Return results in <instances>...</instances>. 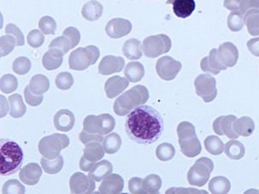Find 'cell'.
<instances>
[{"mask_svg": "<svg viewBox=\"0 0 259 194\" xmlns=\"http://www.w3.org/2000/svg\"><path fill=\"white\" fill-rule=\"evenodd\" d=\"M164 130L163 119L157 110L141 105L127 116L125 132L132 140L140 144H151L160 138Z\"/></svg>", "mask_w": 259, "mask_h": 194, "instance_id": "obj_1", "label": "cell"}, {"mask_svg": "<svg viewBox=\"0 0 259 194\" xmlns=\"http://www.w3.org/2000/svg\"><path fill=\"white\" fill-rule=\"evenodd\" d=\"M0 173L3 176L14 175L23 163V151L19 144L11 140L1 141Z\"/></svg>", "mask_w": 259, "mask_h": 194, "instance_id": "obj_2", "label": "cell"}, {"mask_svg": "<svg viewBox=\"0 0 259 194\" xmlns=\"http://www.w3.org/2000/svg\"><path fill=\"white\" fill-rule=\"evenodd\" d=\"M149 98V90L144 85H136L116 99L113 111L117 115H127L136 107L146 103Z\"/></svg>", "mask_w": 259, "mask_h": 194, "instance_id": "obj_3", "label": "cell"}, {"mask_svg": "<svg viewBox=\"0 0 259 194\" xmlns=\"http://www.w3.org/2000/svg\"><path fill=\"white\" fill-rule=\"evenodd\" d=\"M179 144L181 152L187 158H196L202 150L200 141L197 138L195 127L192 123L184 121L177 128Z\"/></svg>", "mask_w": 259, "mask_h": 194, "instance_id": "obj_4", "label": "cell"}, {"mask_svg": "<svg viewBox=\"0 0 259 194\" xmlns=\"http://www.w3.org/2000/svg\"><path fill=\"white\" fill-rule=\"evenodd\" d=\"M100 57V50L96 46L76 48L69 57V66L71 70H83L95 65Z\"/></svg>", "mask_w": 259, "mask_h": 194, "instance_id": "obj_5", "label": "cell"}, {"mask_svg": "<svg viewBox=\"0 0 259 194\" xmlns=\"http://www.w3.org/2000/svg\"><path fill=\"white\" fill-rule=\"evenodd\" d=\"M69 144L70 139L67 136L60 133H54L39 141L38 149L43 158L52 160L59 157L61 150L67 148Z\"/></svg>", "mask_w": 259, "mask_h": 194, "instance_id": "obj_6", "label": "cell"}, {"mask_svg": "<svg viewBox=\"0 0 259 194\" xmlns=\"http://www.w3.org/2000/svg\"><path fill=\"white\" fill-rule=\"evenodd\" d=\"M213 169L214 163L209 158H199L189 170L187 175L189 184L194 186H204L208 182Z\"/></svg>", "mask_w": 259, "mask_h": 194, "instance_id": "obj_7", "label": "cell"}, {"mask_svg": "<svg viewBox=\"0 0 259 194\" xmlns=\"http://www.w3.org/2000/svg\"><path fill=\"white\" fill-rule=\"evenodd\" d=\"M115 120L109 113L88 115L83 121V130L89 133L107 135L115 127Z\"/></svg>", "mask_w": 259, "mask_h": 194, "instance_id": "obj_8", "label": "cell"}, {"mask_svg": "<svg viewBox=\"0 0 259 194\" xmlns=\"http://www.w3.org/2000/svg\"><path fill=\"white\" fill-rule=\"evenodd\" d=\"M171 46V40L166 34L151 35L144 39L143 51L148 58H156L169 52Z\"/></svg>", "mask_w": 259, "mask_h": 194, "instance_id": "obj_9", "label": "cell"}, {"mask_svg": "<svg viewBox=\"0 0 259 194\" xmlns=\"http://www.w3.org/2000/svg\"><path fill=\"white\" fill-rule=\"evenodd\" d=\"M195 87L197 95L205 102H210L217 97L215 80L209 75H200L195 80Z\"/></svg>", "mask_w": 259, "mask_h": 194, "instance_id": "obj_10", "label": "cell"}, {"mask_svg": "<svg viewBox=\"0 0 259 194\" xmlns=\"http://www.w3.org/2000/svg\"><path fill=\"white\" fill-rule=\"evenodd\" d=\"M182 65L181 62L169 56L162 57L158 59L155 65L158 76L166 81L175 79Z\"/></svg>", "mask_w": 259, "mask_h": 194, "instance_id": "obj_11", "label": "cell"}, {"mask_svg": "<svg viewBox=\"0 0 259 194\" xmlns=\"http://www.w3.org/2000/svg\"><path fill=\"white\" fill-rule=\"evenodd\" d=\"M71 193H91L96 188L95 180L83 173L77 172L70 179Z\"/></svg>", "mask_w": 259, "mask_h": 194, "instance_id": "obj_12", "label": "cell"}, {"mask_svg": "<svg viewBox=\"0 0 259 194\" xmlns=\"http://www.w3.org/2000/svg\"><path fill=\"white\" fill-rule=\"evenodd\" d=\"M133 25L129 20L123 18H114L106 25V33L112 39H118L126 36L132 31Z\"/></svg>", "mask_w": 259, "mask_h": 194, "instance_id": "obj_13", "label": "cell"}, {"mask_svg": "<svg viewBox=\"0 0 259 194\" xmlns=\"http://www.w3.org/2000/svg\"><path fill=\"white\" fill-rule=\"evenodd\" d=\"M236 120L234 115L220 116L214 121L213 130L217 135H226L230 139H236L240 137L233 129V124Z\"/></svg>", "mask_w": 259, "mask_h": 194, "instance_id": "obj_14", "label": "cell"}, {"mask_svg": "<svg viewBox=\"0 0 259 194\" xmlns=\"http://www.w3.org/2000/svg\"><path fill=\"white\" fill-rule=\"evenodd\" d=\"M124 59L122 57L107 55L105 56L100 62L98 70L99 73L103 76L111 75V74L120 72L124 69Z\"/></svg>", "mask_w": 259, "mask_h": 194, "instance_id": "obj_15", "label": "cell"}, {"mask_svg": "<svg viewBox=\"0 0 259 194\" xmlns=\"http://www.w3.org/2000/svg\"><path fill=\"white\" fill-rule=\"evenodd\" d=\"M42 175V169L38 163H28L24 168L21 169L19 179L22 182L28 186H34L39 182Z\"/></svg>", "mask_w": 259, "mask_h": 194, "instance_id": "obj_16", "label": "cell"}, {"mask_svg": "<svg viewBox=\"0 0 259 194\" xmlns=\"http://www.w3.org/2000/svg\"><path fill=\"white\" fill-rule=\"evenodd\" d=\"M124 186V179L120 175L110 174L102 180L99 191L102 193H120Z\"/></svg>", "mask_w": 259, "mask_h": 194, "instance_id": "obj_17", "label": "cell"}, {"mask_svg": "<svg viewBox=\"0 0 259 194\" xmlns=\"http://www.w3.org/2000/svg\"><path fill=\"white\" fill-rule=\"evenodd\" d=\"M129 80L119 76H112L105 84V92L107 97L113 99L120 94L129 86Z\"/></svg>", "mask_w": 259, "mask_h": 194, "instance_id": "obj_18", "label": "cell"}, {"mask_svg": "<svg viewBox=\"0 0 259 194\" xmlns=\"http://www.w3.org/2000/svg\"><path fill=\"white\" fill-rule=\"evenodd\" d=\"M75 121V115L71 110H59L54 116V127L61 132H70L74 127Z\"/></svg>", "mask_w": 259, "mask_h": 194, "instance_id": "obj_19", "label": "cell"}, {"mask_svg": "<svg viewBox=\"0 0 259 194\" xmlns=\"http://www.w3.org/2000/svg\"><path fill=\"white\" fill-rule=\"evenodd\" d=\"M102 13H103V6L102 4L96 0L89 1L82 7V17L91 22H95L100 19L102 17Z\"/></svg>", "mask_w": 259, "mask_h": 194, "instance_id": "obj_20", "label": "cell"}, {"mask_svg": "<svg viewBox=\"0 0 259 194\" xmlns=\"http://www.w3.org/2000/svg\"><path fill=\"white\" fill-rule=\"evenodd\" d=\"M233 129L239 136H242L245 138L249 137L253 133L255 130L253 120L248 116L241 117L239 120L237 119L233 124Z\"/></svg>", "mask_w": 259, "mask_h": 194, "instance_id": "obj_21", "label": "cell"}, {"mask_svg": "<svg viewBox=\"0 0 259 194\" xmlns=\"http://www.w3.org/2000/svg\"><path fill=\"white\" fill-rule=\"evenodd\" d=\"M172 4L175 14L181 18L190 17L196 8L194 0H174Z\"/></svg>", "mask_w": 259, "mask_h": 194, "instance_id": "obj_22", "label": "cell"}, {"mask_svg": "<svg viewBox=\"0 0 259 194\" xmlns=\"http://www.w3.org/2000/svg\"><path fill=\"white\" fill-rule=\"evenodd\" d=\"M123 54L131 60L141 59L143 55V45L141 42L137 39L127 40L123 46Z\"/></svg>", "mask_w": 259, "mask_h": 194, "instance_id": "obj_23", "label": "cell"}, {"mask_svg": "<svg viewBox=\"0 0 259 194\" xmlns=\"http://www.w3.org/2000/svg\"><path fill=\"white\" fill-rule=\"evenodd\" d=\"M113 172V165L110 162L102 160V162L96 163L93 169H91L89 176L96 182L102 181L107 175H110Z\"/></svg>", "mask_w": 259, "mask_h": 194, "instance_id": "obj_24", "label": "cell"}, {"mask_svg": "<svg viewBox=\"0 0 259 194\" xmlns=\"http://www.w3.org/2000/svg\"><path fill=\"white\" fill-rule=\"evenodd\" d=\"M28 87L34 95H43L48 92L50 87L49 79L42 74H37L30 79Z\"/></svg>", "mask_w": 259, "mask_h": 194, "instance_id": "obj_25", "label": "cell"}, {"mask_svg": "<svg viewBox=\"0 0 259 194\" xmlns=\"http://www.w3.org/2000/svg\"><path fill=\"white\" fill-rule=\"evenodd\" d=\"M105 152L104 147L102 146L100 142H91L86 144L83 149V156L87 160L97 163L103 158Z\"/></svg>", "mask_w": 259, "mask_h": 194, "instance_id": "obj_26", "label": "cell"}, {"mask_svg": "<svg viewBox=\"0 0 259 194\" xmlns=\"http://www.w3.org/2000/svg\"><path fill=\"white\" fill-rule=\"evenodd\" d=\"M144 66L141 63L130 62L124 68V76L131 83L141 81L144 76Z\"/></svg>", "mask_w": 259, "mask_h": 194, "instance_id": "obj_27", "label": "cell"}, {"mask_svg": "<svg viewBox=\"0 0 259 194\" xmlns=\"http://www.w3.org/2000/svg\"><path fill=\"white\" fill-rule=\"evenodd\" d=\"M10 103V114L12 118L17 119L23 117L26 113V106L23 103V98L19 94H14L9 96Z\"/></svg>", "mask_w": 259, "mask_h": 194, "instance_id": "obj_28", "label": "cell"}, {"mask_svg": "<svg viewBox=\"0 0 259 194\" xmlns=\"http://www.w3.org/2000/svg\"><path fill=\"white\" fill-rule=\"evenodd\" d=\"M224 152L228 158L233 160H240L244 158L245 153V146L239 141L231 140L228 142L224 147Z\"/></svg>", "mask_w": 259, "mask_h": 194, "instance_id": "obj_29", "label": "cell"}, {"mask_svg": "<svg viewBox=\"0 0 259 194\" xmlns=\"http://www.w3.org/2000/svg\"><path fill=\"white\" fill-rule=\"evenodd\" d=\"M231 189V183L226 177L217 176L210 180L208 184V190L213 194L228 193Z\"/></svg>", "mask_w": 259, "mask_h": 194, "instance_id": "obj_30", "label": "cell"}, {"mask_svg": "<svg viewBox=\"0 0 259 194\" xmlns=\"http://www.w3.org/2000/svg\"><path fill=\"white\" fill-rule=\"evenodd\" d=\"M42 169L47 174L49 175H55L58 174L59 172L61 171L64 166V158L62 156L60 155L57 158L54 159H48V158H41L40 161Z\"/></svg>", "mask_w": 259, "mask_h": 194, "instance_id": "obj_31", "label": "cell"}, {"mask_svg": "<svg viewBox=\"0 0 259 194\" xmlns=\"http://www.w3.org/2000/svg\"><path fill=\"white\" fill-rule=\"evenodd\" d=\"M63 56L57 54L56 52L49 49L42 58L43 66L48 70H56L62 65Z\"/></svg>", "mask_w": 259, "mask_h": 194, "instance_id": "obj_32", "label": "cell"}, {"mask_svg": "<svg viewBox=\"0 0 259 194\" xmlns=\"http://www.w3.org/2000/svg\"><path fill=\"white\" fill-rule=\"evenodd\" d=\"M221 55H223L224 64L228 66H233L236 64L238 59V51L231 43H225L220 47Z\"/></svg>", "mask_w": 259, "mask_h": 194, "instance_id": "obj_33", "label": "cell"}, {"mask_svg": "<svg viewBox=\"0 0 259 194\" xmlns=\"http://www.w3.org/2000/svg\"><path fill=\"white\" fill-rule=\"evenodd\" d=\"M206 150L213 156H219L224 152V144L217 136H208L204 140Z\"/></svg>", "mask_w": 259, "mask_h": 194, "instance_id": "obj_34", "label": "cell"}, {"mask_svg": "<svg viewBox=\"0 0 259 194\" xmlns=\"http://www.w3.org/2000/svg\"><path fill=\"white\" fill-rule=\"evenodd\" d=\"M122 140L118 133H110L106 136L103 141L105 151L109 155L115 154L121 147Z\"/></svg>", "mask_w": 259, "mask_h": 194, "instance_id": "obj_35", "label": "cell"}, {"mask_svg": "<svg viewBox=\"0 0 259 194\" xmlns=\"http://www.w3.org/2000/svg\"><path fill=\"white\" fill-rule=\"evenodd\" d=\"M162 185L161 177L157 175H148L144 180L145 193H159Z\"/></svg>", "mask_w": 259, "mask_h": 194, "instance_id": "obj_36", "label": "cell"}, {"mask_svg": "<svg viewBox=\"0 0 259 194\" xmlns=\"http://www.w3.org/2000/svg\"><path fill=\"white\" fill-rule=\"evenodd\" d=\"M49 48L54 49L57 52H59V54H62L63 56L65 54H67L69 51L71 49V43L67 37L65 35L62 36L57 37L55 39L50 43Z\"/></svg>", "mask_w": 259, "mask_h": 194, "instance_id": "obj_37", "label": "cell"}, {"mask_svg": "<svg viewBox=\"0 0 259 194\" xmlns=\"http://www.w3.org/2000/svg\"><path fill=\"white\" fill-rule=\"evenodd\" d=\"M18 81L17 77L12 74H6L1 77L0 89L3 93L11 94L17 90Z\"/></svg>", "mask_w": 259, "mask_h": 194, "instance_id": "obj_38", "label": "cell"}, {"mask_svg": "<svg viewBox=\"0 0 259 194\" xmlns=\"http://www.w3.org/2000/svg\"><path fill=\"white\" fill-rule=\"evenodd\" d=\"M155 155L158 159L162 162L170 161L175 158V149L172 144L168 143H163L161 144L156 148L155 150Z\"/></svg>", "mask_w": 259, "mask_h": 194, "instance_id": "obj_39", "label": "cell"}, {"mask_svg": "<svg viewBox=\"0 0 259 194\" xmlns=\"http://www.w3.org/2000/svg\"><path fill=\"white\" fill-rule=\"evenodd\" d=\"M39 30L44 34H47V35L54 34L56 32V21L52 17L45 16L39 19Z\"/></svg>", "mask_w": 259, "mask_h": 194, "instance_id": "obj_40", "label": "cell"}, {"mask_svg": "<svg viewBox=\"0 0 259 194\" xmlns=\"http://www.w3.org/2000/svg\"><path fill=\"white\" fill-rule=\"evenodd\" d=\"M12 69L18 75H25L31 69V62L27 57H18L15 59Z\"/></svg>", "mask_w": 259, "mask_h": 194, "instance_id": "obj_41", "label": "cell"}, {"mask_svg": "<svg viewBox=\"0 0 259 194\" xmlns=\"http://www.w3.org/2000/svg\"><path fill=\"white\" fill-rule=\"evenodd\" d=\"M15 46H17V42L14 37L11 34L2 35L0 38V48H1V57L7 56L14 50Z\"/></svg>", "mask_w": 259, "mask_h": 194, "instance_id": "obj_42", "label": "cell"}, {"mask_svg": "<svg viewBox=\"0 0 259 194\" xmlns=\"http://www.w3.org/2000/svg\"><path fill=\"white\" fill-rule=\"evenodd\" d=\"M55 84L59 90H70L74 84L73 76L70 72H66V71L60 72L56 76Z\"/></svg>", "mask_w": 259, "mask_h": 194, "instance_id": "obj_43", "label": "cell"}, {"mask_svg": "<svg viewBox=\"0 0 259 194\" xmlns=\"http://www.w3.org/2000/svg\"><path fill=\"white\" fill-rule=\"evenodd\" d=\"M25 187L19 180H10L6 181L2 188V193H25Z\"/></svg>", "mask_w": 259, "mask_h": 194, "instance_id": "obj_44", "label": "cell"}, {"mask_svg": "<svg viewBox=\"0 0 259 194\" xmlns=\"http://www.w3.org/2000/svg\"><path fill=\"white\" fill-rule=\"evenodd\" d=\"M44 34L42 32L39 31V29H34L29 32L27 36V42L28 45L32 48H39L44 43Z\"/></svg>", "mask_w": 259, "mask_h": 194, "instance_id": "obj_45", "label": "cell"}, {"mask_svg": "<svg viewBox=\"0 0 259 194\" xmlns=\"http://www.w3.org/2000/svg\"><path fill=\"white\" fill-rule=\"evenodd\" d=\"M6 33L14 37L17 42V46H23L25 44L23 33L20 30V28L13 23H9L8 25L6 26Z\"/></svg>", "mask_w": 259, "mask_h": 194, "instance_id": "obj_46", "label": "cell"}, {"mask_svg": "<svg viewBox=\"0 0 259 194\" xmlns=\"http://www.w3.org/2000/svg\"><path fill=\"white\" fill-rule=\"evenodd\" d=\"M63 35L67 37L69 41L71 43V49L76 48L78 45L80 39H81V34L78 29L74 27H69V28L65 29V31L63 32Z\"/></svg>", "mask_w": 259, "mask_h": 194, "instance_id": "obj_47", "label": "cell"}, {"mask_svg": "<svg viewBox=\"0 0 259 194\" xmlns=\"http://www.w3.org/2000/svg\"><path fill=\"white\" fill-rule=\"evenodd\" d=\"M24 97H25V101L28 105L33 106V107H36L39 106L43 101L42 95H34V93H32L31 90L29 89L28 86H26L24 89Z\"/></svg>", "mask_w": 259, "mask_h": 194, "instance_id": "obj_48", "label": "cell"}, {"mask_svg": "<svg viewBox=\"0 0 259 194\" xmlns=\"http://www.w3.org/2000/svg\"><path fill=\"white\" fill-rule=\"evenodd\" d=\"M79 139L82 142V144H90L91 142H100L102 143L104 141L103 135H100V134H93V133H89L84 130H82V132H80L79 134Z\"/></svg>", "mask_w": 259, "mask_h": 194, "instance_id": "obj_49", "label": "cell"}, {"mask_svg": "<svg viewBox=\"0 0 259 194\" xmlns=\"http://www.w3.org/2000/svg\"><path fill=\"white\" fill-rule=\"evenodd\" d=\"M128 188L131 193H145L144 190V180L140 178H132L128 183Z\"/></svg>", "mask_w": 259, "mask_h": 194, "instance_id": "obj_50", "label": "cell"}, {"mask_svg": "<svg viewBox=\"0 0 259 194\" xmlns=\"http://www.w3.org/2000/svg\"><path fill=\"white\" fill-rule=\"evenodd\" d=\"M228 26L233 31L240 30L243 27L242 18L237 13L231 14L228 17Z\"/></svg>", "mask_w": 259, "mask_h": 194, "instance_id": "obj_51", "label": "cell"}, {"mask_svg": "<svg viewBox=\"0 0 259 194\" xmlns=\"http://www.w3.org/2000/svg\"><path fill=\"white\" fill-rule=\"evenodd\" d=\"M248 29L252 35L259 34V16L253 17L247 22Z\"/></svg>", "mask_w": 259, "mask_h": 194, "instance_id": "obj_52", "label": "cell"}, {"mask_svg": "<svg viewBox=\"0 0 259 194\" xmlns=\"http://www.w3.org/2000/svg\"><path fill=\"white\" fill-rule=\"evenodd\" d=\"M96 163L95 162H91V161L87 160L85 158L84 156H82L81 160H80V163H79V168L81 169V170L84 172L91 171V169H93Z\"/></svg>", "mask_w": 259, "mask_h": 194, "instance_id": "obj_53", "label": "cell"}, {"mask_svg": "<svg viewBox=\"0 0 259 194\" xmlns=\"http://www.w3.org/2000/svg\"><path fill=\"white\" fill-rule=\"evenodd\" d=\"M247 46L251 54H253L255 56L259 57V38L249 41Z\"/></svg>", "mask_w": 259, "mask_h": 194, "instance_id": "obj_54", "label": "cell"}]
</instances>
